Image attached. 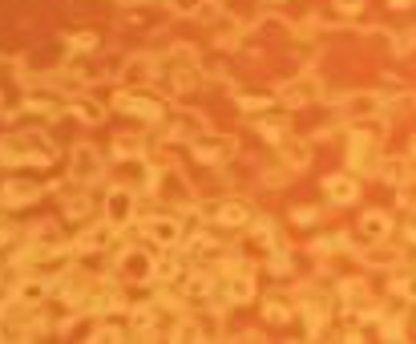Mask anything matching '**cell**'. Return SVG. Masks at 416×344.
Here are the masks:
<instances>
[{"mask_svg": "<svg viewBox=\"0 0 416 344\" xmlns=\"http://www.w3.org/2000/svg\"><path fill=\"white\" fill-rule=\"evenodd\" d=\"M384 101H380V94H348L344 98V114H352V117H368L376 114Z\"/></svg>", "mask_w": 416, "mask_h": 344, "instance_id": "9c48e42d", "label": "cell"}, {"mask_svg": "<svg viewBox=\"0 0 416 344\" xmlns=\"http://www.w3.org/2000/svg\"><path fill=\"white\" fill-rule=\"evenodd\" d=\"M178 267H182V263H178L174 255H162V260L154 263V279H162V284H166V279L178 276Z\"/></svg>", "mask_w": 416, "mask_h": 344, "instance_id": "e0dca14e", "label": "cell"}, {"mask_svg": "<svg viewBox=\"0 0 416 344\" xmlns=\"http://www.w3.org/2000/svg\"><path fill=\"white\" fill-rule=\"evenodd\" d=\"M117 110L126 114H138V117H162V106L158 98H145V94H117Z\"/></svg>", "mask_w": 416, "mask_h": 344, "instance_id": "7a4b0ae2", "label": "cell"}, {"mask_svg": "<svg viewBox=\"0 0 416 344\" xmlns=\"http://www.w3.org/2000/svg\"><path fill=\"white\" fill-rule=\"evenodd\" d=\"M73 49H97V37L93 33H77L73 37Z\"/></svg>", "mask_w": 416, "mask_h": 344, "instance_id": "4316f807", "label": "cell"}, {"mask_svg": "<svg viewBox=\"0 0 416 344\" xmlns=\"http://www.w3.org/2000/svg\"><path fill=\"white\" fill-rule=\"evenodd\" d=\"M145 69H150V61H142V57H138V61H129V65H126V77H129V82H142Z\"/></svg>", "mask_w": 416, "mask_h": 344, "instance_id": "cb8c5ba5", "label": "cell"}, {"mask_svg": "<svg viewBox=\"0 0 416 344\" xmlns=\"http://www.w3.org/2000/svg\"><path fill=\"white\" fill-rule=\"evenodd\" d=\"M117 158H138L142 154V146H138V138H117Z\"/></svg>", "mask_w": 416, "mask_h": 344, "instance_id": "ffe728a7", "label": "cell"}, {"mask_svg": "<svg viewBox=\"0 0 416 344\" xmlns=\"http://www.w3.org/2000/svg\"><path fill=\"white\" fill-rule=\"evenodd\" d=\"M320 98V82L316 77H295V82L283 89V101L287 106H304V101H316Z\"/></svg>", "mask_w": 416, "mask_h": 344, "instance_id": "8992f818", "label": "cell"}, {"mask_svg": "<svg viewBox=\"0 0 416 344\" xmlns=\"http://www.w3.org/2000/svg\"><path fill=\"white\" fill-rule=\"evenodd\" d=\"M105 215H110V227H126L129 219H134V195L129 191H110Z\"/></svg>", "mask_w": 416, "mask_h": 344, "instance_id": "277c9868", "label": "cell"}, {"mask_svg": "<svg viewBox=\"0 0 416 344\" xmlns=\"http://www.w3.org/2000/svg\"><path fill=\"white\" fill-rule=\"evenodd\" d=\"M0 65H4V61H0Z\"/></svg>", "mask_w": 416, "mask_h": 344, "instance_id": "1f68e13d", "label": "cell"}, {"mask_svg": "<svg viewBox=\"0 0 416 344\" xmlns=\"http://www.w3.org/2000/svg\"><path fill=\"white\" fill-rule=\"evenodd\" d=\"M150 324H154V312H150V308H138V312H134V328H138V332H145Z\"/></svg>", "mask_w": 416, "mask_h": 344, "instance_id": "d4e9b609", "label": "cell"}, {"mask_svg": "<svg viewBox=\"0 0 416 344\" xmlns=\"http://www.w3.org/2000/svg\"><path fill=\"white\" fill-rule=\"evenodd\" d=\"M251 295H255L251 272H230V279H226V300H230V304H247Z\"/></svg>", "mask_w": 416, "mask_h": 344, "instance_id": "ba28073f", "label": "cell"}, {"mask_svg": "<svg viewBox=\"0 0 416 344\" xmlns=\"http://www.w3.org/2000/svg\"><path fill=\"white\" fill-rule=\"evenodd\" d=\"M380 179L384 182H401L404 179V163H380Z\"/></svg>", "mask_w": 416, "mask_h": 344, "instance_id": "44dd1931", "label": "cell"}, {"mask_svg": "<svg viewBox=\"0 0 416 344\" xmlns=\"http://www.w3.org/2000/svg\"><path fill=\"white\" fill-rule=\"evenodd\" d=\"M279 154H283V163H287L291 170H304V166L311 163V146L299 142V138H279Z\"/></svg>", "mask_w": 416, "mask_h": 344, "instance_id": "5b68a950", "label": "cell"}, {"mask_svg": "<svg viewBox=\"0 0 416 344\" xmlns=\"http://www.w3.org/2000/svg\"><path fill=\"white\" fill-rule=\"evenodd\" d=\"M32 195H37V186H20V182L8 186V198H32Z\"/></svg>", "mask_w": 416, "mask_h": 344, "instance_id": "f1b7e54d", "label": "cell"}, {"mask_svg": "<svg viewBox=\"0 0 416 344\" xmlns=\"http://www.w3.org/2000/svg\"><path fill=\"white\" fill-rule=\"evenodd\" d=\"M45 284H41V279H29V284H20V304H41V300H45Z\"/></svg>", "mask_w": 416, "mask_h": 344, "instance_id": "5bb4252c", "label": "cell"}, {"mask_svg": "<svg viewBox=\"0 0 416 344\" xmlns=\"http://www.w3.org/2000/svg\"><path fill=\"white\" fill-rule=\"evenodd\" d=\"M267 320H287V304H283V300H271V304H267Z\"/></svg>", "mask_w": 416, "mask_h": 344, "instance_id": "484cf974", "label": "cell"}, {"mask_svg": "<svg viewBox=\"0 0 416 344\" xmlns=\"http://www.w3.org/2000/svg\"><path fill=\"white\" fill-rule=\"evenodd\" d=\"M145 235L158 239L162 247H170V243H178V223L174 219H150V223H145Z\"/></svg>", "mask_w": 416, "mask_h": 344, "instance_id": "30bf717a", "label": "cell"}, {"mask_svg": "<svg viewBox=\"0 0 416 344\" xmlns=\"http://www.w3.org/2000/svg\"><path fill=\"white\" fill-rule=\"evenodd\" d=\"M73 114H77L81 122H101V117H105V110H101L97 101H73Z\"/></svg>", "mask_w": 416, "mask_h": 344, "instance_id": "9a60e30c", "label": "cell"}, {"mask_svg": "<svg viewBox=\"0 0 416 344\" xmlns=\"http://www.w3.org/2000/svg\"><path fill=\"white\" fill-rule=\"evenodd\" d=\"M327 198H332V203H352L356 198V179L332 174V179H327Z\"/></svg>", "mask_w": 416, "mask_h": 344, "instance_id": "8fae6325", "label": "cell"}, {"mask_svg": "<svg viewBox=\"0 0 416 344\" xmlns=\"http://www.w3.org/2000/svg\"><path fill=\"white\" fill-rule=\"evenodd\" d=\"M219 223L242 227V223H251V207H247V203H223V207H219Z\"/></svg>", "mask_w": 416, "mask_h": 344, "instance_id": "7c38bea8", "label": "cell"}, {"mask_svg": "<svg viewBox=\"0 0 416 344\" xmlns=\"http://www.w3.org/2000/svg\"><path fill=\"white\" fill-rule=\"evenodd\" d=\"M73 179L77 182H97L101 179V158H97V150H89V146L73 150Z\"/></svg>", "mask_w": 416, "mask_h": 344, "instance_id": "3957f363", "label": "cell"}, {"mask_svg": "<svg viewBox=\"0 0 416 344\" xmlns=\"http://www.w3.org/2000/svg\"><path fill=\"white\" fill-rule=\"evenodd\" d=\"M207 288H210L207 276H190V279H186V295H194V300H198V295H207Z\"/></svg>", "mask_w": 416, "mask_h": 344, "instance_id": "603a6c76", "label": "cell"}, {"mask_svg": "<svg viewBox=\"0 0 416 344\" xmlns=\"http://www.w3.org/2000/svg\"><path fill=\"white\" fill-rule=\"evenodd\" d=\"M37 142H41V138H37V134H32V138H4V142H0V158H4V163H45V150L37 146Z\"/></svg>", "mask_w": 416, "mask_h": 344, "instance_id": "6da1fadb", "label": "cell"}, {"mask_svg": "<svg viewBox=\"0 0 416 344\" xmlns=\"http://www.w3.org/2000/svg\"><path fill=\"white\" fill-rule=\"evenodd\" d=\"M105 235H110V231H105V227H97V231H85V235H81V239H77V247H81V251H97V247H105Z\"/></svg>", "mask_w": 416, "mask_h": 344, "instance_id": "ac0fdd59", "label": "cell"}, {"mask_svg": "<svg viewBox=\"0 0 416 344\" xmlns=\"http://www.w3.org/2000/svg\"><path fill=\"white\" fill-rule=\"evenodd\" d=\"M360 231L376 243V239H388V231H392V227H388V219L380 211H368V215H364V223H360Z\"/></svg>", "mask_w": 416, "mask_h": 344, "instance_id": "4fadbf2b", "label": "cell"}, {"mask_svg": "<svg viewBox=\"0 0 416 344\" xmlns=\"http://www.w3.org/2000/svg\"><path fill=\"white\" fill-rule=\"evenodd\" d=\"M170 85H174V94H190L194 85H198V73H194L190 65H186V69H178V73H174V82H170Z\"/></svg>", "mask_w": 416, "mask_h": 344, "instance_id": "2e32d148", "label": "cell"}, {"mask_svg": "<svg viewBox=\"0 0 416 344\" xmlns=\"http://www.w3.org/2000/svg\"><path fill=\"white\" fill-rule=\"evenodd\" d=\"M194 154H198L202 163H223V158L235 154V142H230V138H202V142L194 146Z\"/></svg>", "mask_w": 416, "mask_h": 344, "instance_id": "52a82bcc", "label": "cell"}, {"mask_svg": "<svg viewBox=\"0 0 416 344\" xmlns=\"http://www.w3.org/2000/svg\"><path fill=\"white\" fill-rule=\"evenodd\" d=\"M69 215H73V219H81V215H85V198H73V203H69Z\"/></svg>", "mask_w": 416, "mask_h": 344, "instance_id": "f546056e", "label": "cell"}, {"mask_svg": "<svg viewBox=\"0 0 416 344\" xmlns=\"http://www.w3.org/2000/svg\"><path fill=\"white\" fill-rule=\"evenodd\" d=\"M396 288H401L404 295H412V300H416V276H396Z\"/></svg>", "mask_w": 416, "mask_h": 344, "instance_id": "83f0119b", "label": "cell"}, {"mask_svg": "<svg viewBox=\"0 0 416 344\" xmlns=\"http://www.w3.org/2000/svg\"><path fill=\"white\" fill-rule=\"evenodd\" d=\"M380 243H384V239H376V247L364 251V260L368 263H396V251H392V247H380Z\"/></svg>", "mask_w": 416, "mask_h": 344, "instance_id": "d6986e66", "label": "cell"}, {"mask_svg": "<svg viewBox=\"0 0 416 344\" xmlns=\"http://www.w3.org/2000/svg\"><path fill=\"white\" fill-rule=\"evenodd\" d=\"M339 8H348V13H356V8H360V0H339Z\"/></svg>", "mask_w": 416, "mask_h": 344, "instance_id": "4dcf8cb0", "label": "cell"}, {"mask_svg": "<svg viewBox=\"0 0 416 344\" xmlns=\"http://www.w3.org/2000/svg\"><path fill=\"white\" fill-rule=\"evenodd\" d=\"M239 106L247 110V114H259V110H267V106H271V98H259V94H255V98H239Z\"/></svg>", "mask_w": 416, "mask_h": 344, "instance_id": "7402d4cb", "label": "cell"}]
</instances>
